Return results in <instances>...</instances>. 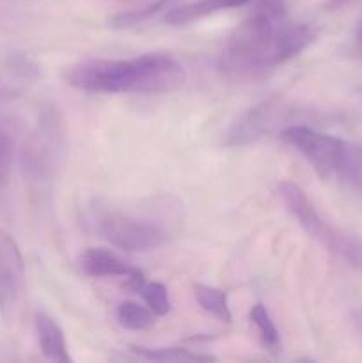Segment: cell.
<instances>
[{
	"instance_id": "1",
	"label": "cell",
	"mask_w": 362,
	"mask_h": 363,
	"mask_svg": "<svg viewBox=\"0 0 362 363\" xmlns=\"http://www.w3.org/2000/svg\"><path fill=\"white\" fill-rule=\"evenodd\" d=\"M64 80L91 94H167L183 87L187 71L170 53L153 52L131 59H87L73 64Z\"/></svg>"
},
{
	"instance_id": "2",
	"label": "cell",
	"mask_w": 362,
	"mask_h": 363,
	"mask_svg": "<svg viewBox=\"0 0 362 363\" xmlns=\"http://www.w3.org/2000/svg\"><path fill=\"white\" fill-rule=\"evenodd\" d=\"M277 25L280 21L273 20L263 11L254 9V13L245 18L224 43L219 55V69L233 80L243 78H258L272 69L273 39H275Z\"/></svg>"
},
{
	"instance_id": "3",
	"label": "cell",
	"mask_w": 362,
	"mask_h": 363,
	"mask_svg": "<svg viewBox=\"0 0 362 363\" xmlns=\"http://www.w3.org/2000/svg\"><path fill=\"white\" fill-rule=\"evenodd\" d=\"M66 135L62 113L55 106H46L21 147L20 167L25 179L34 184H50L55 179L66 156Z\"/></svg>"
},
{
	"instance_id": "4",
	"label": "cell",
	"mask_w": 362,
	"mask_h": 363,
	"mask_svg": "<svg viewBox=\"0 0 362 363\" xmlns=\"http://www.w3.org/2000/svg\"><path fill=\"white\" fill-rule=\"evenodd\" d=\"M277 191H279V197L283 199L286 209L297 220L298 225L305 230V234H309L312 240L318 241L329 252L339 255L355 269L362 272V238L343 233V230L336 229L332 223L327 222L297 183L284 181L279 184Z\"/></svg>"
},
{
	"instance_id": "5",
	"label": "cell",
	"mask_w": 362,
	"mask_h": 363,
	"mask_svg": "<svg viewBox=\"0 0 362 363\" xmlns=\"http://www.w3.org/2000/svg\"><path fill=\"white\" fill-rule=\"evenodd\" d=\"M91 223L102 240L124 252L156 250L169 240V233L158 220L112 208L94 209Z\"/></svg>"
},
{
	"instance_id": "6",
	"label": "cell",
	"mask_w": 362,
	"mask_h": 363,
	"mask_svg": "<svg viewBox=\"0 0 362 363\" xmlns=\"http://www.w3.org/2000/svg\"><path fill=\"white\" fill-rule=\"evenodd\" d=\"M295 112L297 110L287 105L280 96L263 99L261 103L240 113L238 119L227 128L226 135L222 138L224 145H227V147H245V145L254 144L259 138L268 135L273 128L280 126L283 123H290Z\"/></svg>"
},
{
	"instance_id": "7",
	"label": "cell",
	"mask_w": 362,
	"mask_h": 363,
	"mask_svg": "<svg viewBox=\"0 0 362 363\" xmlns=\"http://www.w3.org/2000/svg\"><path fill=\"white\" fill-rule=\"evenodd\" d=\"M280 138L297 149L322 179L334 177L344 140L334 135L319 133L304 124H290L280 130Z\"/></svg>"
},
{
	"instance_id": "8",
	"label": "cell",
	"mask_w": 362,
	"mask_h": 363,
	"mask_svg": "<svg viewBox=\"0 0 362 363\" xmlns=\"http://www.w3.org/2000/svg\"><path fill=\"white\" fill-rule=\"evenodd\" d=\"M25 261L14 238L0 229V312L9 318L23 289Z\"/></svg>"
},
{
	"instance_id": "9",
	"label": "cell",
	"mask_w": 362,
	"mask_h": 363,
	"mask_svg": "<svg viewBox=\"0 0 362 363\" xmlns=\"http://www.w3.org/2000/svg\"><path fill=\"white\" fill-rule=\"evenodd\" d=\"M82 273L92 279H103V277H121L126 280V286L130 289L137 291L144 286L146 277L135 266L128 264L123 259L117 257L114 252L105 250V248H87L82 252L78 259Z\"/></svg>"
},
{
	"instance_id": "10",
	"label": "cell",
	"mask_w": 362,
	"mask_h": 363,
	"mask_svg": "<svg viewBox=\"0 0 362 363\" xmlns=\"http://www.w3.org/2000/svg\"><path fill=\"white\" fill-rule=\"evenodd\" d=\"M39 78L38 64L27 55L7 57L0 62V106L20 98Z\"/></svg>"
},
{
	"instance_id": "11",
	"label": "cell",
	"mask_w": 362,
	"mask_h": 363,
	"mask_svg": "<svg viewBox=\"0 0 362 363\" xmlns=\"http://www.w3.org/2000/svg\"><path fill=\"white\" fill-rule=\"evenodd\" d=\"M318 34V27L312 23H280L275 32L272 57H270L272 69L300 55L309 45L316 41Z\"/></svg>"
},
{
	"instance_id": "12",
	"label": "cell",
	"mask_w": 362,
	"mask_h": 363,
	"mask_svg": "<svg viewBox=\"0 0 362 363\" xmlns=\"http://www.w3.org/2000/svg\"><path fill=\"white\" fill-rule=\"evenodd\" d=\"M34 325L41 353L52 362L70 363L71 357L70 351H67L66 339H64V332L57 325L55 319L50 318L46 312H35Z\"/></svg>"
},
{
	"instance_id": "13",
	"label": "cell",
	"mask_w": 362,
	"mask_h": 363,
	"mask_svg": "<svg viewBox=\"0 0 362 363\" xmlns=\"http://www.w3.org/2000/svg\"><path fill=\"white\" fill-rule=\"evenodd\" d=\"M251 0H197V2L185 4L181 7H174L167 13L165 21L169 25H185L190 21L199 20L208 14L219 13L222 9H233V7H241Z\"/></svg>"
},
{
	"instance_id": "14",
	"label": "cell",
	"mask_w": 362,
	"mask_h": 363,
	"mask_svg": "<svg viewBox=\"0 0 362 363\" xmlns=\"http://www.w3.org/2000/svg\"><path fill=\"white\" fill-rule=\"evenodd\" d=\"M334 177L357 194H362V145L344 140Z\"/></svg>"
},
{
	"instance_id": "15",
	"label": "cell",
	"mask_w": 362,
	"mask_h": 363,
	"mask_svg": "<svg viewBox=\"0 0 362 363\" xmlns=\"http://www.w3.org/2000/svg\"><path fill=\"white\" fill-rule=\"evenodd\" d=\"M194 296L197 300L199 307L220 323L229 325L233 321V314H231L229 301H227L226 291L219 289V287L204 286V284H195L194 286Z\"/></svg>"
},
{
	"instance_id": "16",
	"label": "cell",
	"mask_w": 362,
	"mask_h": 363,
	"mask_svg": "<svg viewBox=\"0 0 362 363\" xmlns=\"http://www.w3.org/2000/svg\"><path fill=\"white\" fill-rule=\"evenodd\" d=\"M131 353L149 362H212L215 357L212 354H201L195 351L185 350V347H144L130 346Z\"/></svg>"
},
{
	"instance_id": "17",
	"label": "cell",
	"mask_w": 362,
	"mask_h": 363,
	"mask_svg": "<svg viewBox=\"0 0 362 363\" xmlns=\"http://www.w3.org/2000/svg\"><path fill=\"white\" fill-rule=\"evenodd\" d=\"M251 321L254 323L256 330H258L263 346L268 351H272V353H279L280 333L279 330H277L275 323L272 321V315L266 311L265 305L256 303L254 307L251 308Z\"/></svg>"
},
{
	"instance_id": "18",
	"label": "cell",
	"mask_w": 362,
	"mask_h": 363,
	"mask_svg": "<svg viewBox=\"0 0 362 363\" xmlns=\"http://www.w3.org/2000/svg\"><path fill=\"white\" fill-rule=\"evenodd\" d=\"M116 315L123 328L133 330V332L148 330L155 325V314L149 311V307H142L135 301H123L117 307Z\"/></svg>"
},
{
	"instance_id": "19",
	"label": "cell",
	"mask_w": 362,
	"mask_h": 363,
	"mask_svg": "<svg viewBox=\"0 0 362 363\" xmlns=\"http://www.w3.org/2000/svg\"><path fill=\"white\" fill-rule=\"evenodd\" d=\"M170 2H172V0H156V2L141 7V9H131V11H124V13L114 14V16L109 20V27L121 30V28H130L138 23H144V21H148L149 18L158 14L160 11L167 9V6H169Z\"/></svg>"
},
{
	"instance_id": "20",
	"label": "cell",
	"mask_w": 362,
	"mask_h": 363,
	"mask_svg": "<svg viewBox=\"0 0 362 363\" xmlns=\"http://www.w3.org/2000/svg\"><path fill=\"white\" fill-rule=\"evenodd\" d=\"M142 300L146 301V305L149 307V311L155 315H167L170 312V296L167 287L162 282H144V286L138 289Z\"/></svg>"
},
{
	"instance_id": "21",
	"label": "cell",
	"mask_w": 362,
	"mask_h": 363,
	"mask_svg": "<svg viewBox=\"0 0 362 363\" xmlns=\"http://www.w3.org/2000/svg\"><path fill=\"white\" fill-rule=\"evenodd\" d=\"M14 158V140L6 130H0V191L7 186Z\"/></svg>"
},
{
	"instance_id": "22",
	"label": "cell",
	"mask_w": 362,
	"mask_h": 363,
	"mask_svg": "<svg viewBox=\"0 0 362 363\" xmlns=\"http://www.w3.org/2000/svg\"><path fill=\"white\" fill-rule=\"evenodd\" d=\"M256 9L263 11L273 20L284 21V18H286V0H258Z\"/></svg>"
},
{
	"instance_id": "23",
	"label": "cell",
	"mask_w": 362,
	"mask_h": 363,
	"mask_svg": "<svg viewBox=\"0 0 362 363\" xmlns=\"http://www.w3.org/2000/svg\"><path fill=\"white\" fill-rule=\"evenodd\" d=\"M351 55H355L357 59H362V18L357 21L353 28V35H351Z\"/></svg>"
},
{
	"instance_id": "24",
	"label": "cell",
	"mask_w": 362,
	"mask_h": 363,
	"mask_svg": "<svg viewBox=\"0 0 362 363\" xmlns=\"http://www.w3.org/2000/svg\"><path fill=\"white\" fill-rule=\"evenodd\" d=\"M351 323H353L355 328H357V332L361 333L362 337V305L361 307H355L353 311H351Z\"/></svg>"
}]
</instances>
